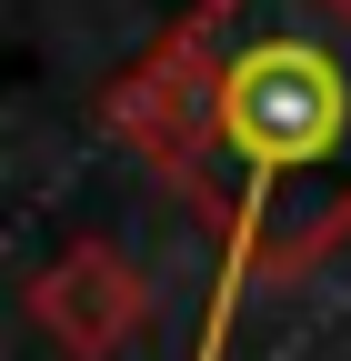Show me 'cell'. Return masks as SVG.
<instances>
[{"label":"cell","mask_w":351,"mask_h":361,"mask_svg":"<svg viewBox=\"0 0 351 361\" xmlns=\"http://www.w3.org/2000/svg\"><path fill=\"white\" fill-rule=\"evenodd\" d=\"M331 111H341V80L331 61L312 51H261L241 80H231V141L271 171L281 151H321L331 141Z\"/></svg>","instance_id":"cell-1"}]
</instances>
